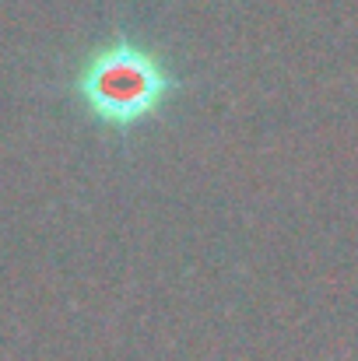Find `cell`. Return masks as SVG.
<instances>
[{"label":"cell","mask_w":358,"mask_h":361,"mask_svg":"<svg viewBox=\"0 0 358 361\" xmlns=\"http://www.w3.org/2000/svg\"><path fill=\"white\" fill-rule=\"evenodd\" d=\"M71 92L99 126L130 133L179 95V78L155 49L119 35L85 56Z\"/></svg>","instance_id":"obj_1"}]
</instances>
